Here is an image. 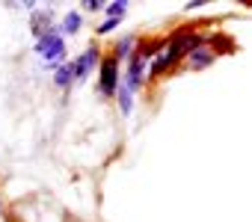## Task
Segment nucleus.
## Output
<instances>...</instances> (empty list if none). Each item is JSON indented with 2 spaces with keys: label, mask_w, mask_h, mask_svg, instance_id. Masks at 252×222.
<instances>
[{
  "label": "nucleus",
  "mask_w": 252,
  "mask_h": 222,
  "mask_svg": "<svg viewBox=\"0 0 252 222\" xmlns=\"http://www.w3.org/2000/svg\"><path fill=\"white\" fill-rule=\"evenodd\" d=\"M95 62H98V51H95V48H89V51H86L74 65H71V71H74L77 77H86V74H89V68H92Z\"/></svg>",
  "instance_id": "obj_4"
},
{
  "label": "nucleus",
  "mask_w": 252,
  "mask_h": 222,
  "mask_svg": "<svg viewBox=\"0 0 252 222\" xmlns=\"http://www.w3.org/2000/svg\"><path fill=\"white\" fill-rule=\"evenodd\" d=\"M116 89H119V62L113 56V59H104V65H101V92L116 95Z\"/></svg>",
  "instance_id": "obj_2"
},
{
  "label": "nucleus",
  "mask_w": 252,
  "mask_h": 222,
  "mask_svg": "<svg viewBox=\"0 0 252 222\" xmlns=\"http://www.w3.org/2000/svg\"><path fill=\"white\" fill-rule=\"evenodd\" d=\"M63 27H65V33H68V36H74V33H77V27H80V15H77V12H68Z\"/></svg>",
  "instance_id": "obj_7"
},
{
  "label": "nucleus",
  "mask_w": 252,
  "mask_h": 222,
  "mask_svg": "<svg viewBox=\"0 0 252 222\" xmlns=\"http://www.w3.org/2000/svg\"><path fill=\"white\" fill-rule=\"evenodd\" d=\"M199 6H205V0H190L187 3V9H199Z\"/></svg>",
  "instance_id": "obj_12"
},
{
  "label": "nucleus",
  "mask_w": 252,
  "mask_h": 222,
  "mask_svg": "<svg viewBox=\"0 0 252 222\" xmlns=\"http://www.w3.org/2000/svg\"><path fill=\"white\" fill-rule=\"evenodd\" d=\"M74 77V71H71V65H63L60 71H57V86H68V80Z\"/></svg>",
  "instance_id": "obj_9"
},
{
  "label": "nucleus",
  "mask_w": 252,
  "mask_h": 222,
  "mask_svg": "<svg viewBox=\"0 0 252 222\" xmlns=\"http://www.w3.org/2000/svg\"><path fill=\"white\" fill-rule=\"evenodd\" d=\"M39 54H42V59H60L65 54V45L57 33H45L39 39Z\"/></svg>",
  "instance_id": "obj_3"
},
{
  "label": "nucleus",
  "mask_w": 252,
  "mask_h": 222,
  "mask_svg": "<svg viewBox=\"0 0 252 222\" xmlns=\"http://www.w3.org/2000/svg\"><path fill=\"white\" fill-rule=\"evenodd\" d=\"M113 27H116V18H107V21L101 24V30H98V33H110Z\"/></svg>",
  "instance_id": "obj_10"
},
{
  "label": "nucleus",
  "mask_w": 252,
  "mask_h": 222,
  "mask_svg": "<svg viewBox=\"0 0 252 222\" xmlns=\"http://www.w3.org/2000/svg\"><path fill=\"white\" fill-rule=\"evenodd\" d=\"M211 59H214V51H208V48H193V51H190V65H193V68L208 65Z\"/></svg>",
  "instance_id": "obj_5"
},
{
  "label": "nucleus",
  "mask_w": 252,
  "mask_h": 222,
  "mask_svg": "<svg viewBox=\"0 0 252 222\" xmlns=\"http://www.w3.org/2000/svg\"><path fill=\"white\" fill-rule=\"evenodd\" d=\"M119 104H122V113H131V89L128 86H119Z\"/></svg>",
  "instance_id": "obj_6"
},
{
  "label": "nucleus",
  "mask_w": 252,
  "mask_h": 222,
  "mask_svg": "<svg viewBox=\"0 0 252 222\" xmlns=\"http://www.w3.org/2000/svg\"><path fill=\"white\" fill-rule=\"evenodd\" d=\"M193 48H199V36H187V33L175 36V39H172V45L166 48V56H160V59L152 65V74H160V71L172 68V65H175L184 54H190Z\"/></svg>",
  "instance_id": "obj_1"
},
{
  "label": "nucleus",
  "mask_w": 252,
  "mask_h": 222,
  "mask_svg": "<svg viewBox=\"0 0 252 222\" xmlns=\"http://www.w3.org/2000/svg\"><path fill=\"white\" fill-rule=\"evenodd\" d=\"M83 6H86V9H101L104 3H101V0H86V3H83Z\"/></svg>",
  "instance_id": "obj_11"
},
{
  "label": "nucleus",
  "mask_w": 252,
  "mask_h": 222,
  "mask_svg": "<svg viewBox=\"0 0 252 222\" xmlns=\"http://www.w3.org/2000/svg\"><path fill=\"white\" fill-rule=\"evenodd\" d=\"M125 9H128V3H125V0H119V3H107V15L116 18V21L125 15Z\"/></svg>",
  "instance_id": "obj_8"
}]
</instances>
